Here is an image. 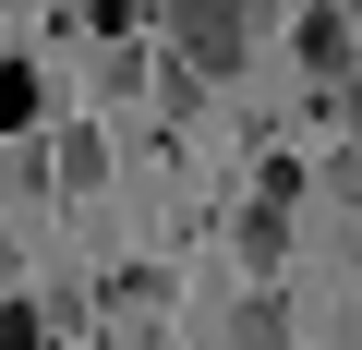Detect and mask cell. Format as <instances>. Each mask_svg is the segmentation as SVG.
<instances>
[{"label":"cell","mask_w":362,"mask_h":350,"mask_svg":"<svg viewBox=\"0 0 362 350\" xmlns=\"http://www.w3.org/2000/svg\"><path fill=\"white\" fill-rule=\"evenodd\" d=\"M157 25H169V49L194 61L206 85L254 61V0H157Z\"/></svg>","instance_id":"1"},{"label":"cell","mask_w":362,"mask_h":350,"mask_svg":"<svg viewBox=\"0 0 362 350\" xmlns=\"http://www.w3.org/2000/svg\"><path fill=\"white\" fill-rule=\"evenodd\" d=\"M97 182H109V133H97V121H73V133L49 145V194H97Z\"/></svg>","instance_id":"2"},{"label":"cell","mask_w":362,"mask_h":350,"mask_svg":"<svg viewBox=\"0 0 362 350\" xmlns=\"http://www.w3.org/2000/svg\"><path fill=\"white\" fill-rule=\"evenodd\" d=\"M290 49H302V73H326V85H338L362 37H350V13H338V0H326V13H302V25H290Z\"/></svg>","instance_id":"3"},{"label":"cell","mask_w":362,"mask_h":350,"mask_svg":"<svg viewBox=\"0 0 362 350\" xmlns=\"http://www.w3.org/2000/svg\"><path fill=\"white\" fill-rule=\"evenodd\" d=\"M145 97H157V121H181V109L206 97V73L181 61V49H157V61H145Z\"/></svg>","instance_id":"4"},{"label":"cell","mask_w":362,"mask_h":350,"mask_svg":"<svg viewBox=\"0 0 362 350\" xmlns=\"http://www.w3.org/2000/svg\"><path fill=\"white\" fill-rule=\"evenodd\" d=\"M230 254H242V266H278V254H290V218H278V206H242V218H230Z\"/></svg>","instance_id":"5"},{"label":"cell","mask_w":362,"mask_h":350,"mask_svg":"<svg viewBox=\"0 0 362 350\" xmlns=\"http://www.w3.org/2000/svg\"><path fill=\"white\" fill-rule=\"evenodd\" d=\"M218 338H290V314H278V290H254V302H230V314H218Z\"/></svg>","instance_id":"6"},{"label":"cell","mask_w":362,"mask_h":350,"mask_svg":"<svg viewBox=\"0 0 362 350\" xmlns=\"http://www.w3.org/2000/svg\"><path fill=\"white\" fill-rule=\"evenodd\" d=\"M37 338H49V314H37V302H0V350H37Z\"/></svg>","instance_id":"7"},{"label":"cell","mask_w":362,"mask_h":350,"mask_svg":"<svg viewBox=\"0 0 362 350\" xmlns=\"http://www.w3.org/2000/svg\"><path fill=\"white\" fill-rule=\"evenodd\" d=\"M338 13H350V37H362V0H338Z\"/></svg>","instance_id":"8"}]
</instances>
